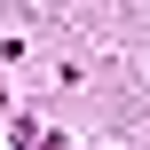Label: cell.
<instances>
[{
  "mask_svg": "<svg viewBox=\"0 0 150 150\" xmlns=\"http://www.w3.org/2000/svg\"><path fill=\"white\" fill-rule=\"evenodd\" d=\"M40 150H63V142H40Z\"/></svg>",
  "mask_w": 150,
  "mask_h": 150,
  "instance_id": "cell-1",
  "label": "cell"
}]
</instances>
